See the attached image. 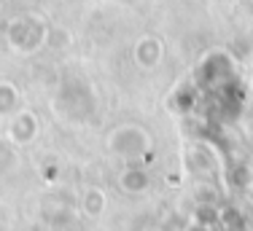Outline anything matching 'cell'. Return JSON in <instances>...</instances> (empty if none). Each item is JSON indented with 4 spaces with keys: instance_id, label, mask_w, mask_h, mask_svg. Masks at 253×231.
Instances as JSON below:
<instances>
[{
    "instance_id": "1",
    "label": "cell",
    "mask_w": 253,
    "mask_h": 231,
    "mask_svg": "<svg viewBox=\"0 0 253 231\" xmlns=\"http://www.w3.org/2000/svg\"><path fill=\"white\" fill-rule=\"evenodd\" d=\"M154 148V140L143 126L137 124H122L108 135V151H111L116 159H124L129 164L143 161Z\"/></svg>"
},
{
    "instance_id": "2",
    "label": "cell",
    "mask_w": 253,
    "mask_h": 231,
    "mask_svg": "<svg viewBox=\"0 0 253 231\" xmlns=\"http://www.w3.org/2000/svg\"><path fill=\"white\" fill-rule=\"evenodd\" d=\"M46 35H49V27L38 16H16L8 24V30H5V38H8L11 48L22 54H33L35 48H41L46 43Z\"/></svg>"
},
{
    "instance_id": "3",
    "label": "cell",
    "mask_w": 253,
    "mask_h": 231,
    "mask_svg": "<svg viewBox=\"0 0 253 231\" xmlns=\"http://www.w3.org/2000/svg\"><path fill=\"white\" fill-rule=\"evenodd\" d=\"M162 43L159 38H154V35H143L140 40L135 43V62L140 65L143 70H151L156 65L162 62Z\"/></svg>"
},
{
    "instance_id": "4",
    "label": "cell",
    "mask_w": 253,
    "mask_h": 231,
    "mask_svg": "<svg viewBox=\"0 0 253 231\" xmlns=\"http://www.w3.org/2000/svg\"><path fill=\"white\" fill-rule=\"evenodd\" d=\"M35 135H38V118H35L30 111H19L14 116V121H11V126H8V137L14 140V143H19V145H27Z\"/></svg>"
},
{
    "instance_id": "5",
    "label": "cell",
    "mask_w": 253,
    "mask_h": 231,
    "mask_svg": "<svg viewBox=\"0 0 253 231\" xmlns=\"http://www.w3.org/2000/svg\"><path fill=\"white\" fill-rule=\"evenodd\" d=\"M119 186H122V191H126V193H143L151 186V175L143 167L132 164V167H126L124 172L119 175Z\"/></svg>"
},
{
    "instance_id": "6",
    "label": "cell",
    "mask_w": 253,
    "mask_h": 231,
    "mask_svg": "<svg viewBox=\"0 0 253 231\" xmlns=\"http://www.w3.org/2000/svg\"><path fill=\"white\" fill-rule=\"evenodd\" d=\"M108 207V196H105V191H100V188H86L84 191V196H81V210H84V215H89V218H100L102 212H105Z\"/></svg>"
},
{
    "instance_id": "7",
    "label": "cell",
    "mask_w": 253,
    "mask_h": 231,
    "mask_svg": "<svg viewBox=\"0 0 253 231\" xmlns=\"http://www.w3.org/2000/svg\"><path fill=\"white\" fill-rule=\"evenodd\" d=\"M19 108V92H16L11 83H0V116H8V113H16Z\"/></svg>"
}]
</instances>
